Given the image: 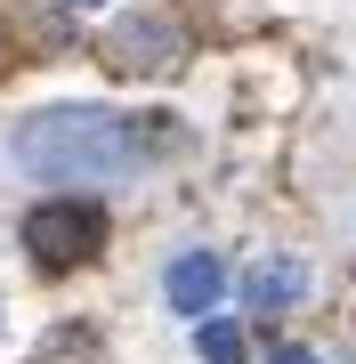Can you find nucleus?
I'll return each mask as SVG.
<instances>
[{
	"instance_id": "obj_8",
	"label": "nucleus",
	"mask_w": 356,
	"mask_h": 364,
	"mask_svg": "<svg viewBox=\"0 0 356 364\" xmlns=\"http://www.w3.org/2000/svg\"><path fill=\"white\" fill-rule=\"evenodd\" d=\"M73 9H97V0H73Z\"/></svg>"
},
{
	"instance_id": "obj_5",
	"label": "nucleus",
	"mask_w": 356,
	"mask_h": 364,
	"mask_svg": "<svg viewBox=\"0 0 356 364\" xmlns=\"http://www.w3.org/2000/svg\"><path fill=\"white\" fill-rule=\"evenodd\" d=\"M195 348H203V364H243L251 340H243V324H227V316H195Z\"/></svg>"
},
{
	"instance_id": "obj_7",
	"label": "nucleus",
	"mask_w": 356,
	"mask_h": 364,
	"mask_svg": "<svg viewBox=\"0 0 356 364\" xmlns=\"http://www.w3.org/2000/svg\"><path fill=\"white\" fill-rule=\"evenodd\" d=\"M267 364H316V356H308V348H276V356H267Z\"/></svg>"
},
{
	"instance_id": "obj_4",
	"label": "nucleus",
	"mask_w": 356,
	"mask_h": 364,
	"mask_svg": "<svg viewBox=\"0 0 356 364\" xmlns=\"http://www.w3.org/2000/svg\"><path fill=\"white\" fill-rule=\"evenodd\" d=\"M300 291H308V267L300 259H259V267L243 275V299H251V308H291Z\"/></svg>"
},
{
	"instance_id": "obj_1",
	"label": "nucleus",
	"mask_w": 356,
	"mask_h": 364,
	"mask_svg": "<svg viewBox=\"0 0 356 364\" xmlns=\"http://www.w3.org/2000/svg\"><path fill=\"white\" fill-rule=\"evenodd\" d=\"M9 146L33 178H57V186H114L130 170H146V154H154L146 122L114 114V105H41V114L16 122Z\"/></svg>"
},
{
	"instance_id": "obj_3",
	"label": "nucleus",
	"mask_w": 356,
	"mask_h": 364,
	"mask_svg": "<svg viewBox=\"0 0 356 364\" xmlns=\"http://www.w3.org/2000/svg\"><path fill=\"white\" fill-rule=\"evenodd\" d=\"M162 291H171V308H178V316H203V308H219L227 267L211 259V251H178V259H171V275H162Z\"/></svg>"
},
{
	"instance_id": "obj_2",
	"label": "nucleus",
	"mask_w": 356,
	"mask_h": 364,
	"mask_svg": "<svg viewBox=\"0 0 356 364\" xmlns=\"http://www.w3.org/2000/svg\"><path fill=\"white\" fill-rule=\"evenodd\" d=\"M25 251H33V267H81V259L106 251V219H97L90 203L57 195V203L25 210Z\"/></svg>"
},
{
	"instance_id": "obj_6",
	"label": "nucleus",
	"mask_w": 356,
	"mask_h": 364,
	"mask_svg": "<svg viewBox=\"0 0 356 364\" xmlns=\"http://www.w3.org/2000/svg\"><path fill=\"white\" fill-rule=\"evenodd\" d=\"M162 57H171V49H162L154 25H122L114 33V65H162Z\"/></svg>"
}]
</instances>
